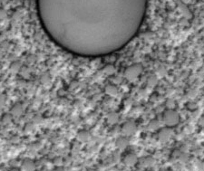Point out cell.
I'll use <instances>...</instances> for the list:
<instances>
[{"label":"cell","instance_id":"1","mask_svg":"<svg viewBox=\"0 0 204 171\" xmlns=\"http://www.w3.org/2000/svg\"><path fill=\"white\" fill-rule=\"evenodd\" d=\"M40 24L62 49L84 57L124 48L140 31L147 0H36Z\"/></svg>","mask_w":204,"mask_h":171},{"label":"cell","instance_id":"2","mask_svg":"<svg viewBox=\"0 0 204 171\" xmlns=\"http://www.w3.org/2000/svg\"><path fill=\"white\" fill-rule=\"evenodd\" d=\"M180 120H181L180 114L174 110L169 109L163 112L162 121L167 127H170V128L175 127L180 123Z\"/></svg>","mask_w":204,"mask_h":171},{"label":"cell","instance_id":"3","mask_svg":"<svg viewBox=\"0 0 204 171\" xmlns=\"http://www.w3.org/2000/svg\"><path fill=\"white\" fill-rule=\"evenodd\" d=\"M142 71H143V68L139 63L131 65V66L127 67L126 70L124 71V77L126 80H128L130 82H134V81L137 80V78L141 74Z\"/></svg>","mask_w":204,"mask_h":171},{"label":"cell","instance_id":"4","mask_svg":"<svg viewBox=\"0 0 204 171\" xmlns=\"http://www.w3.org/2000/svg\"><path fill=\"white\" fill-rule=\"evenodd\" d=\"M136 131H137V125L134 120H128L121 128V132L125 137L133 136L134 134H135Z\"/></svg>","mask_w":204,"mask_h":171},{"label":"cell","instance_id":"5","mask_svg":"<svg viewBox=\"0 0 204 171\" xmlns=\"http://www.w3.org/2000/svg\"><path fill=\"white\" fill-rule=\"evenodd\" d=\"M172 136V128L170 127H167L166 128H163L162 129H160L159 131V134H158V138H159V140L161 142H167L171 139Z\"/></svg>","mask_w":204,"mask_h":171},{"label":"cell","instance_id":"6","mask_svg":"<svg viewBox=\"0 0 204 171\" xmlns=\"http://www.w3.org/2000/svg\"><path fill=\"white\" fill-rule=\"evenodd\" d=\"M124 163L127 166V167H134L136 164L138 163V158L135 154L134 153H129L127 155L124 156Z\"/></svg>","mask_w":204,"mask_h":171},{"label":"cell","instance_id":"7","mask_svg":"<svg viewBox=\"0 0 204 171\" xmlns=\"http://www.w3.org/2000/svg\"><path fill=\"white\" fill-rule=\"evenodd\" d=\"M76 138L80 142H87L91 139V134L87 130H80L77 133Z\"/></svg>","mask_w":204,"mask_h":171},{"label":"cell","instance_id":"8","mask_svg":"<svg viewBox=\"0 0 204 171\" xmlns=\"http://www.w3.org/2000/svg\"><path fill=\"white\" fill-rule=\"evenodd\" d=\"M21 169H22V170L25 171L35 170L36 169V164L31 159H25L23 161L22 165H21Z\"/></svg>","mask_w":204,"mask_h":171},{"label":"cell","instance_id":"9","mask_svg":"<svg viewBox=\"0 0 204 171\" xmlns=\"http://www.w3.org/2000/svg\"><path fill=\"white\" fill-rule=\"evenodd\" d=\"M129 146V140L127 139V138H119L116 140V147L120 149V150H124L126 149V148Z\"/></svg>","mask_w":204,"mask_h":171},{"label":"cell","instance_id":"10","mask_svg":"<svg viewBox=\"0 0 204 171\" xmlns=\"http://www.w3.org/2000/svg\"><path fill=\"white\" fill-rule=\"evenodd\" d=\"M104 91H105V93L107 95L111 96V97H115L118 94V88L115 85H113V84L106 85Z\"/></svg>","mask_w":204,"mask_h":171},{"label":"cell","instance_id":"11","mask_svg":"<svg viewBox=\"0 0 204 171\" xmlns=\"http://www.w3.org/2000/svg\"><path fill=\"white\" fill-rule=\"evenodd\" d=\"M106 120L109 124L111 125H114L118 122L119 120V116L116 112H110V113L107 114L106 116Z\"/></svg>","mask_w":204,"mask_h":171},{"label":"cell","instance_id":"12","mask_svg":"<svg viewBox=\"0 0 204 171\" xmlns=\"http://www.w3.org/2000/svg\"><path fill=\"white\" fill-rule=\"evenodd\" d=\"M22 113H23V107L21 106V104L16 103L12 107V109H11V115L12 116L20 117Z\"/></svg>","mask_w":204,"mask_h":171},{"label":"cell","instance_id":"13","mask_svg":"<svg viewBox=\"0 0 204 171\" xmlns=\"http://www.w3.org/2000/svg\"><path fill=\"white\" fill-rule=\"evenodd\" d=\"M103 72H104V73L106 74V75H112V74H114V73L115 72V68H114L113 65L108 64V65H106L105 67H104Z\"/></svg>","mask_w":204,"mask_h":171},{"label":"cell","instance_id":"14","mask_svg":"<svg viewBox=\"0 0 204 171\" xmlns=\"http://www.w3.org/2000/svg\"><path fill=\"white\" fill-rule=\"evenodd\" d=\"M158 83V79L156 76L154 75H151L148 78V81H147V85L149 87H155Z\"/></svg>","mask_w":204,"mask_h":171},{"label":"cell","instance_id":"15","mask_svg":"<svg viewBox=\"0 0 204 171\" xmlns=\"http://www.w3.org/2000/svg\"><path fill=\"white\" fill-rule=\"evenodd\" d=\"M159 127H160V124H159L158 120L153 119V120H151V121L149 123V125H148V129H149L150 131H153V130H157V129H159Z\"/></svg>","mask_w":204,"mask_h":171},{"label":"cell","instance_id":"16","mask_svg":"<svg viewBox=\"0 0 204 171\" xmlns=\"http://www.w3.org/2000/svg\"><path fill=\"white\" fill-rule=\"evenodd\" d=\"M21 70V64L18 62H12V64L10 65V71L14 73L18 72Z\"/></svg>","mask_w":204,"mask_h":171},{"label":"cell","instance_id":"17","mask_svg":"<svg viewBox=\"0 0 204 171\" xmlns=\"http://www.w3.org/2000/svg\"><path fill=\"white\" fill-rule=\"evenodd\" d=\"M153 164V159L151 157H146L142 159L143 167H151Z\"/></svg>","mask_w":204,"mask_h":171},{"label":"cell","instance_id":"18","mask_svg":"<svg viewBox=\"0 0 204 171\" xmlns=\"http://www.w3.org/2000/svg\"><path fill=\"white\" fill-rule=\"evenodd\" d=\"M50 80H51V78H50V76H49L48 74H43V75L41 76V78H40V81H41V82H42L43 84H47V83H49V82H50Z\"/></svg>","mask_w":204,"mask_h":171},{"label":"cell","instance_id":"19","mask_svg":"<svg viewBox=\"0 0 204 171\" xmlns=\"http://www.w3.org/2000/svg\"><path fill=\"white\" fill-rule=\"evenodd\" d=\"M2 121L4 124H8L12 121V116L9 114H5L3 118H2Z\"/></svg>","mask_w":204,"mask_h":171},{"label":"cell","instance_id":"20","mask_svg":"<svg viewBox=\"0 0 204 171\" xmlns=\"http://www.w3.org/2000/svg\"><path fill=\"white\" fill-rule=\"evenodd\" d=\"M179 159H180L182 162H187V161H188V156H187V154H185V153H181L180 157H179Z\"/></svg>","mask_w":204,"mask_h":171},{"label":"cell","instance_id":"21","mask_svg":"<svg viewBox=\"0 0 204 171\" xmlns=\"http://www.w3.org/2000/svg\"><path fill=\"white\" fill-rule=\"evenodd\" d=\"M6 16H7V13H6V11H5V9L0 8V20H3V19L6 18Z\"/></svg>","mask_w":204,"mask_h":171},{"label":"cell","instance_id":"22","mask_svg":"<svg viewBox=\"0 0 204 171\" xmlns=\"http://www.w3.org/2000/svg\"><path fill=\"white\" fill-rule=\"evenodd\" d=\"M34 122L37 123V124H41L43 122V118L41 116H36L34 118Z\"/></svg>","mask_w":204,"mask_h":171},{"label":"cell","instance_id":"23","mask_svg":"<svg viewBox=\"0 0 204 171\" xmlns=\"http://www.w3.org/2000/svg\"><path fill=\"white\" fill-rule=\"evenodd\" d=\"M34 129V125L33 123H27V125L25 126V129L26 130H32Z\"/></svg>","mask_w":204,"mask_h":171},{"label":"cell","instance_id":"24","mask_svg":"<svg viewBox=\"0 0 204 171\" xmlns=\"http://www.w3.org/2000/svg\"><path fill=\"white\" fill-rule=\"evenodd\" d=\"M200 125H202V126H204V117H202L201 119H200Z\"/></svg>","mask_w":204,"mask_h":171},{"label":"cell","instance_id":"25","mask_svg":"<svg viewBox=\"0 0 204 171\" xmlns=\"http://www.w3.org/2000/svg\"><path fill=\"white\" fill-rule=\"evenodd\" d=\"M1 112H2V104L0 103V114H1Z\"/></svg>","mask_w":204,"mask_h":171},{"label":"cell","instance_id":"26","mask_svg":"<svg viewBox=\"0 0 204 171\" xmlns=\"http://www.w3.org/2000/svg\"><path fill=\"white\" fill-rule=\"evenodd\" d=\"M0 59H1V55H0Z\"/></svg>","mask_w":204,"mask_h":171}]
</instances>
